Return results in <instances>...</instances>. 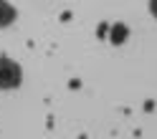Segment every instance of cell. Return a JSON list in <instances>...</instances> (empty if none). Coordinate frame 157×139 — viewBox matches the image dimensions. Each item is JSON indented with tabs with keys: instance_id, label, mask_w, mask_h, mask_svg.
<instances>
[{
	"instance_id": "cell-2",
	"label": "cell",
	"mask_w": 157,
	"mask_h": 139,
	"mask_svg": "<svg viewBox=\"0 0 157 139\" xmlns=\"http://www.w3.org/2000/svg\"><path fill=\"white\" fill-rule=\"evenodd\" d=\"M18 18V13H15V8L8 3V0H0V28H8L13 21Z\"/></svg>"
},
{
	"instance_id": "cell-4",
	"label": "cell",
	"mask_w": 157,
	"mask_h": 139,
	"mask_svg": "<svg viewBox=\"0 0 157 139\" xmlns=\"http://www.w3.org/2000/svg\"><path fill=\"white\" fill-rule=\"evenodd\" d=\"M150 13L157 18V0H150Z\"/></svg>"
},
{
	"instance_id": "cell-3",
	"label": "cell",
	"mask_w": 157,
	"mask_h": 139,
	"mask_svg": "<svg viewBox=\"0 0 157 139\" xmlns=\"http://www.w3.org/2000/svg\"><path fill=\"white\" fill-rule=\"evenodd\" d=\"M127 36H129V28H127L124 23H117V25H112V33H109V41H112L114 46H122Z\"/></svg>"
},
{
	"instance_id": "cell-1",
	"label": "cell",
	"mask_w": 157,
	"mask_h": 139,
	"mask_svg": "<svg viewBox=\"0 0 157 139\" xmlns=\"http://www.w3.org/2000/svg\"><path fill=\"white\" fill-rule=\"evenodd\" d=\"M23 81V71L13 58L0 56V88L8 91V88H18Z\"/></svg>"
}]
</instances>
